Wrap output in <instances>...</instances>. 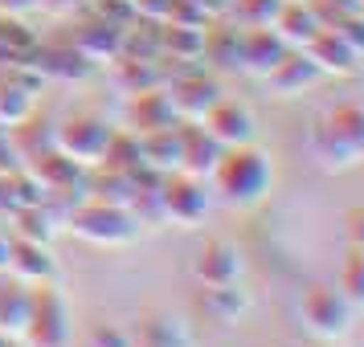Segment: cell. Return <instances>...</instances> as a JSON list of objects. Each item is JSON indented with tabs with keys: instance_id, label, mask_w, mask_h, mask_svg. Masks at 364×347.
<instances>
[{
	"instance_id": "cell-8",
	"label": "cell",
	"mask_w": 364,
	"mask_h": 347,
	"mask_svg": "<svg viewBox=\"0 0 364 347\" xmlns=\"http://www.w3.org/2000/svg\"><path fill=\"white\" fill-rule=\"evenodd\" d=\"M164 90H168V99H172V106H176L181 123H200L217 102L225 99L213 70H193V74H181V78H172Z\"/></svg>"
},
{
	"instance_id": "cell-21",
	"label": "cell",
	"mask_w": 364,
	"mask_h": 347,
	"mask_svg": "<svg viewBox=\"0 0 364 347\" xmlns=\"http://www.w3.org/2000/svg\"><path fill=\"white\" fill-rule=\"evenodd\" d=\"M200 307L205 314L221 323V327H233L242 314L250 311V290L242 282H221V286H205V294H200Z\"/></svg>"
},
{
	"instance_id": "cell-36",
	"label": "cell",
	"mask_w": 364,
	"mask_h": 347,
	"mask_svg": "<svg viewBox=\"0 0 364 347\" xmlns=\"http://www.w3.org/2000/svg\"><path fill=\"white\" fill-rule=\"evenodd\" d=\"M344 241H348V249H360L364 253V204L344 213Z\"/></svg>"
},
{
	"instance_id": "cell-9",
	"label": "cell",
	"mask_w": 364,
	"mask_h": 347,
	"mask_svg": "<svg viewBox=\"0 0 364 347\" xmlns=\"http://www.w3.org/2000/svg\"><path fill=\"white\" fill-rule=\"evenodd\" d=\"M123 123L132 135H151V131H168L176 127L181 115L168 99L164 86H151V90H139V94H127V106H123Z\"/></svg>"
},
{
	"instance_id": "cell-30",
	"label": "cell",
	"mask_w": 364,
	"mask_h": 347,
	"mask_svg": "<svg viewBox=\"0 0 364 347\" xmlns=\"http://www.w3.org/2000/svg\"><path fill=\"white\" fill-rule=\"evenodd\" d=\"M323 123L364 160V102H340V106H331L328 115H323Z\"/></svg>"
},
{
	"instance_id": "cell-22",
	"label": "cell",
	"mask_w": 364,
	"mask_h": 347,
	"mask_svg": "<svg viewBox=\"0 0 364 347\" xmlns=\"http://www.w3.org/2000/svg\"><path fill=\"white\" fill-rule=\"evenodd\" d=\"M319 29H323V25H319V17L307 9V0H282L279 17H274V33H279L291 50H307V41H311Z\"/></svg>"
},
{
	"instance_id": "cell-38",
	"label": "cell",
	"mask_w": 364,
	"mask_h": 347,
	"mask_svg": "<svg viewBox=\"0 0 364 347\" xmlns=\"http://www.w3.org/2000/svg\"><path fill=\"white\" fill-rule=\"evenodd\" d=\"M17 167H25V160H21L17 143H13V135L0 127V176H9V172H17Z\"/></svg>"
},
{
	"instance_id": "cell-28",
	"label": "cell",
	"mask_w": 364,
	"mask_h": 347,
	"mask_svg": "<svg viewBox=\"0 0 364 347\" xmlns=\"http://www.w3.org/2000/svg\"><path fill=\"white\" fill-rule=\"evenodd\" d=\"M311 151H315V160L328 167V172H344V167H356V164H360V155L348 148V143H344L336 131H331L323 119L315 123V131H311Z\"/></svg>"
},
{
	"instance_id": "cell-3",
	"label": "cell",
	"mask_w": 364,
	"mask_h": 347,
	"mask_svg": "<svg viewBox=\"0 0 364 347\" xmlns=\"http://www.w3.org/2000/svg\"><path fill=\"white\" fill-rule=\"evenodd\" d=\"M299 319H303V327L311 331L315 339H323V343H336V339H344L348 331H352V302L340 294V286L336 282H311L303 298H299Z\"/></svg>"
},
{
	"instance_id": "cell-32",
	"label": "cell",
	"mask_w": 364,
	"mask_h": 347,
	"mask_svg": "<svg viewBox=\"0 0 364 347\" xmlns=\"http://www.w3.org/2000/svg\"><path fill=\"white\" fill-rule=\"evenodd\" d=\"M336 286L352 302V311H364V253L360 249H348V258L340 262V274H336Z\"/></svg>"
},
{
	"instance_id": "cell-44",
	"label": "cell",
	"mask_w": 364,
	"mask_h": 347,
	"mask_svg": "<svg viewBox=\"0 0 364 347\" xmlns=\"http://www.w3.org/2000/svg\"><path fill=\"white\" fill-rule=\"evenodd\" d=\"M311 347H336V343H323V339H315V343Z\"/></svg>"
},
{
	"instance_id": "cell-25",
	"label": "cell",
	"mask_w": 364,
	"mask_h": 347,
	"mask_svg": "<svg viewBox=\"0 0 364 347\" xmlns=\"http://www.w3.org/2000/svg\"><path fill=\"white\" fill-rule=\"evenodd\" d=\"M58 216L46 209V200L41 204H29V209H21V213L9 216V233L21 237V241H37V246H50L53 237H58Z\"/></svg>"
},
{
	"instance_id": "cell-2",
	"label": "cell",
	"mask_w": 364,
	"mask_h": 347,
	"mask_svg": "<svg viewBox=\"0 0 364 347\" xmlns=\"http://www.w3.org/2000/svg\"><path fill=\"white\" fill-rule=\"evenodd\" d=\"M66 225L74 229V237H82V241H90V246H99V249L132 246L135 237H139V229H144L127 204H111V200H95V197H86Z\"/></svg>"
},
{
	"instance_id": "cell-40",
	"label": "cell",
	"mask_w": 364,
	"mask_h": 347,
	"mask_svg": "<svg viewBox=\"0 0 364 347\" xmlns=\"http://www.w3.org/2000/svg\"><path fill=\"white\" fill-rule=\"evenodd\" d=\"M9 246H13V237H9V233H0V274L9 270Z\"/></svg>"
},
{
	"instance_id": "cell-27",
	"label": "cell",
	"mask_w": 364,
	"mask_h": 347,
	"mask_svg": "<svg viewBox=\"0 0 364 347\" xmlns=\"http://www.w3.org/2000/svg\"><path fill=\"white\" fill-rule=\"evenodd\" d=\"M25 319H29V286L0 274V331L13 339L25 331Z\"/></svg>"
},
{
	"instance_id": "cell-33",
	"label": "cell",
	"mask_w": 364,
	"mask_h": 347,
	"mask_svg": "<svg viewBox=\"0 0 364 347\" xmlns=\"http://www.w3.org/2000/svg\"><path fill=\"white\" fill-rule=\"evenodd\" d=\"M279 9H282V0H230V13L237 17L242 29H250V25H274Z\"/></svg>"
},
{
	"instance_id": "cell-20",
	"label": "cell",
	"mask_w": 364,
	"mask_h": 347,
	"mask_svg": "<svg viewBox=\"0 0 364 347\" xmlns=\"http://www.w3.org/2000/svg\"><path fill=\"white\" fill-rule=\"evenodd\" d=\"M33 66L41 70V78H66V82L74 78V82H78V78H86V74L95 70V62H90L78 45H70L66 41V45H50V50L37 45Z\"/></svg>"
},
{
	"instance_id": "cell-13",
	"label": "cell",
	"mask_w": 364,
	"mask_h": 347,
	"mask_svg": "<svg viewBox=\"0 0 364 347\" xmlns=\"http://www.w3.org/2000/svg\"><path fill=\"white\" fill-rule=\"evenodd\" d=\"M303 53L315 62L319 74H331V78H348V74H356V70L364 66L360 53L352 50L344 37H340V29H331V25H323V29L307 41V50Z\"/></svg>"
},
{
	"instance_id": "cell-19",
	"label": "cell",
	"mask_w": 364,
	"mask_h": 347,
	"mask_svg": "<svg viewBox=\"0 0 364 347\" xmlns=\"http://www.w3.org/2000/svg\"><path fill=\"white\" fill-rule=\"evenodd\" d=\"M111 82H115L123 94H139V90H151V86H164L160 57H132V53H119V57H111Z\"/></svg>"
},
{
	"instance_id": "cell-12",
	"label": "cell",
	"mask_w": 364,
	"mask_h": 347,
	"mask_svg": "<svg viewBox=\"0 0 364 347\" xmlns=\"http://www.w3.org/2000/svg\"><path fill=\"white\" fill-rule=\"evenodd\" d=\"M287 50L291 45L274 33V25H250L237 37V66L246 70V74H254V78H266Z\"/></svg>"
},
{
	"instance_id": "cell-37",
	"label": "cell",
	"mask_w": 364,
	"mask_h": 347,
	"mask_svg": "<svg viewBox=\"0 0 364 347\" xmlns=\"http://www.w3.org/2000/svg\"><path fill=\"white\" fill-rule=\"evenodd\" d=\"M331 29H340V37H344L352 50L360 53V62H364V17L360 13H352V17H344L340 25H331Z\"/></svg>"
},
{
	"instance_id": "cell-31",
	"label": "cell",
	"mask_w": 364,
	"mask_h": 347,
	"mask_svg": "<svg viewBox=\"0 0 364 347\" xmlns=\"http://www.w3.org/2000/svg\"><path fill=\"white\" fill-rule=\"evenodd\" d=\"M102 167H115V172H127L135 176L144 167V151H139V135H132L127 127H115L111 143L102 151Z\"/></svg>"
},
{
	"instance_id": "cell-10",
	"label": "cell",
	"mask_w": 364,
	"mask_h": 347,
	"mask_svg": "<svg viewBox=\"0 0 364 347\" xmlns=\"http://www.w3.org/2000/svg\"><path fill=\"white\" fill-rule=\"evenodd\" d=\"M200 123H205V131L213 135L221 148H246V143H254V135H258L254 111H250L246 102H233V99H221Z\"/></svg>"
},
{
	"instance_id": "cell-17",
	"label": "cell",
	"mask_w": 364,
	"mask_h": 347,
	"mask_svg": "<svg viewBox=\"0 0 364 347\" xmlns=\"http://www.w3.org/2000/svg\"><path fill=\"white\" fill-rule=\"evenodd\" d=\"M176 135H181V172L205 180V176L213 172V164L221 160V151H225V148L205 131V123H181Z\"/></svg>"
},
{
	"instance_id": "cell-26",
	"label": "cell",
	"mask_w": 364,
	"mask_h": 347,
	"mask_svg": "<svg viewBox=\"0 0 364 347\" xmlns=\"http://www.w3.org/2000/svg\"><path fill=\"white\" fill-rule=\"evenodd\" d=\"M237 37H242V25H205L200 57L213 70H242L237 66Z\"/></svg>"
},
{
	"instance_id": "cell-41",
	"label": "cell",
	"mask_w": 364,
	"mask_h": 347,
	"mask_svg": "<svg viewBox=\"0 0 364 347\" xmlns=\"http://www.w3.org/2000/svg\"><path fill=\"white\" fill-rule=\"evenodd\" d=\"M41 4H46V9H53V13H66V9H74V4H78V0H41Z\"/></svg>"
},
{
	"instance_id": "cell-15",
	"label": "cell",
	"mask_w": 364,
	"mask_h": 347,
	"mask_svg": "<svg viewBox=\"0 0 364 347\" xmlns=\"http://www.w3.org/2000/svg\"><path fill=\"white\" fill-rule=\"evenodd\" d=\"M70 45H78L95 66H102V62H111V57L123 53V25H115V21H107L95 13V17H86L74 25Z\"/></svg>"
},
{
	"instance_id": "cell-5",
	"label": "cell",
	"mask_w": 364,
	"mask_h": 347,
	"mask_svg": "<svg viewBox=\"0 0 364 347\" xmlns=\"http://www.w3.org/2000/svg\"><path fill=\"white\" fill-rule=\"evenodd\" d=\"M111 135H115V127L102 115L78 111V115H66L53 127V148L62 151V155H70L74 164L95 167V164H102V151L111 143Z\"/></svg>"
},
{
	"instance_id": "cell-6",
	"label": "cell",
	"mask_w": 364,
	"mask_h": 347,
	"mask_svg": "<svg viewBox=\"0 0 364 347\" xmlns=\"http://www.w3.org/2000/svg\"><path fill=\"white\" fill-rule=\"evenodd\" d=\"M209 204H213V192L200 176H188V172H168L160 176V209H164V225H176V229H197L200 221L209 216Z\"/></svg>"
},
{
	"instance_id": "cell-11",
	"label": "cell",
	"mask_w": 364,
	"mask_h": 347,
	"mask_svg": "<svg viewBox=\"0 0 364 347\" xmlns=\"http://www.w3.org/2000/svg\"><path fill=\"white\" fill-rule=\"evenodd\" d=\"M193 274H197L200 286H221V282H242L246 274V253L225 241V237H213V241H205L197 253V262H193Z\"/></svg>"
},
{
	"instance_id": "cell-34",
	"label": "cell",
	"mask_w": 364,
	"mask_h": 347,
	"mask_svg": "<svg viewBox=\"0 0 364 347\" xmlns=\"http://www.w3.org/2000/svg\"><path fill=\"white\" fill-rule=\"evenodd\" d=\"M86 347H135L132 331L119 327V323H95L90 335H86Z\"/></svg>"
},
{
	"instance_id": "cell-29",
	"label": "cell",
	"mask_w": 364,
	"mask_h": 347,
	"mask_svg": "<svg viewBox=\"0 0 364 347\" xmlns=\"http://www.w3.org/2000/svg\"><path fill=\"white\" fill-rule=\"evenodd\" d=\"M205 45V25H184V21H160V53L193 62Z\"/></svg>"
},
{
	"instance_id": "cell-7",
	"label": "cell",
	"mask_w": 364,
	"mask_h": 347,
	"mask_svg": "<svg viewBox=\"0 0 364 347\" xmlns=\"http://www.w3.org/2000/svg\"><path fill=\"white\" fill-rule=\"evenodd\" d=\"M41 70L33 62H17L0 74V127L13 131L17 123L37 111V94H41Z\"/></svg>"
},
{
	"instance_id": "cell-14",
	"label": "cell",
	"mask_w": 364,
	"mask_h": 347,
	"mask_svg": "<svg viewBox=\"0 0 364 347\" xmlns=\"http://www.w3.org/2000/svg\"><path fill=\"white\" fill-rule=\"evenodd\" d=\"M4 274L17 278L21 286H46V282L58 278V258L50 253V246L13 237V246H9V270Z\"/></svg>"
},
{
	"instance_id": "cell-23",
	"label": "cell",
	"mask_w": 364,
	"mask_h": 347,
	"mask_svg": "<svg viewBox=\"0 0 364 347\" xmlns=\"http://www.w3.org/2000/svg\"><path fill=\"white\" fill-rule=\"evenodd\" d=\"M25 167H29L37 180H41V188H46V192H53V188H70V184H82V176H86V167L74 164V160H70V155H62L58 148L37 151Z\"/></svg>"
},
{
	"instance_id": "cell-45",
	"label": "cell",
	"mask_w": 364,
	"mask_h": 347,
	"mask_svg": "<svg viewBox=\"0 0 364 347\" xmlns=\"http://www.w3.org/2000/svg\"><path fill=\"white\" fill-rule=\"evenodd\" d=\"M356 13H360V17H364V0H356Z\"/></svg>"
},
{
	"instance_id": "cell-42",
	"label": "cell",
	"mask_w": 364,
	"mask_h": 347,
	"mask_svg": "<svg viewBox=\"0 0 364 347\" xmlns=\"http://www.w3.org/2000/svg\"><path fill=\"white\" fill-rule=\"evenodd\" d=\"M0 233H9V216L0 213Z\"/></svg>"
},
{
	"instance_id": "cell-35",
	"label": "cell",
	"mask_w": 364,
	"mask_h": 347,
	"mask_svg": "<svg viewBox=\"0 0 364 347\" xmlns=\"http://www.w3.org/2000/svg\"><path fill=\"white\" fill-rule=\"evenodd\" d=\"M307 9L319 17V25H340L356 13V0H307Z\"/></svg>"
},
{
	"instance_id": "cell-18",
	"label": "cell",
	"mask_w": 364,
	"mask_h": 347,
	"mask_svg": "<svg viewBox=\"0 0 364 347\" xmlns=\"http://www.w3.org/2000/svg\"><path fill=\"white\" fill-rule=\"evenodd\" d=\"M132 343L135 347H193V327L184 323L181 314H144L139 323L132 327Z\"/></svg>"
},
{
	"instance_id": "cell-1",
	"label": "cell",
	"mask_w": 364,
	"mask_h": 347,
	"mask_svg": "<svg viewBox=\"0 0 364 347\" xmlns=\"http://www.w3.org/2000/svg\"><path fill=\"white\" fill-rule=\"evenodd\" d=\"M209 180H213L209 192H217L221 204H230V209H254V204L266 200L270 184H274V164H270V155L258 143L225 148L221 160L213 164V172H209Z\"/></svg>"
},
{
	"instance_id": "cell-16",
	"label": "cell",
	"mask_w": 364,
	"mask_h": 347,
	"mask_svg": "<svg viewBox=\"0 0 364 347\" xmlns=\"http://www.w3.org/2000/svg\"><path fill=\"white\" fill-rule=\"evenodd\" d=\"M319 78H323V74L315 70V62L307 57V53H303V50H287L262 82L270 86L279 99H295V94H303V90H311Z\"/></svg>"
},
{
	"instance_id": "cell-39",
	"label": "cell",
	"mask_w": 364,
	"mask_h": 347,
	"mask_svg": "<svg viewBox=\"0 0 364 347\" xmlns=\"http://www.w3.org/2000/svg\"><path fill=\"white\" fill-rule=\"evenodd\" d=\"M41 9V0H0V13H13V17H29Z\"/></svg>"
},
{
	"instance_id": "cell-43",
	"label": "cell",
	"mask_w": 364,
	"mask_h": 347,
	"mask_svg": "<svg viewBox=\"0 0 364 347\" xmlns=\"http://www.w3.org/2000/svg\"><path fill=\"white\" fill-rule=\"evenodd\" d=\"M0 347H13V343H9V335H4V331H0Z\"/></svg>"
},
{
	"instance_id": "cell-24",
	"label": "cell",
	"mask_w": 364,
	"mask_h": 347,
	"mask_svg": "<svg viewBox=\"0 0 364 347\" xmlns=\"http://www.w3.org/2000/svg\"><path fill=\"white\" fill-rule=\"evenodd\" d=\"M181 127V123H176ZM176 127L168 131H151L139 135V151H144V167L156 172V176H168V172H181V135Z\"/></svg>"
},
{
	"instance_id": "cell-4",
	"label": "cell",
	"mask_w": 364,
	"mask_h": 347,
	"mask_svg": "<svg viewBox=\"0 0 364 347\" xmlns=\"http://www.w3.org/2000/svg\"><path fill=\"white\" fill-rule=\"evenodd\" d=\"M21 335L29 347H70V307L53 282L29 286V319Z\"/></svg>"
}]
</instances>
